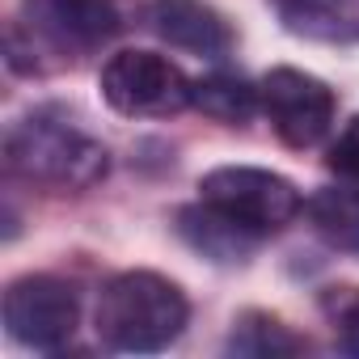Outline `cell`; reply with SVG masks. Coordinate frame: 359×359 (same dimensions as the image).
<instances>
[{
	"mask_svg": "<svg viewBox=\"0 0 359 359\" xmlns=\"http://www.w3.org/2000/svg\"><path fill=\"white\" fill-rule=\"evenodd\" d=\"M321 313L342 334V346L359 355V287H325L321 292Z\"/></svg>",
	"mask_w": 359,
	"mask_h": 359,
	"instance_id": "5bb4252c",
	"label": "cell"
},
{
	"mask_svg": "<svg viewBox=\"0 0 359 359\" xmlns=\"http://www.w3.org/2000/svg\"><path fill=\"white\" fill-rule=\"evenodd\" d=\"M177 233H182L199 254H208V258H216V262H241L254 245H258V237L254 233H245L241 224H233L229 216H220L216 208H182L177 212Z\"/></svg>",
	"mask_w": 359,
	"mask_h": 359,
	"instance_id": "30bf717a",
	"label": "cell"
},
{
	"mask_svg": "<svg viewBox=\"0 0 359 359\" xmlns=\"http://www.w3.org/2000/svg\"><path fill=\"white\" fill-rule=\"evenodd\" d=\"M148 18H152V30L169 47H182V51L208 55V60H220L233 51L229 22L212 5H203V0H156Z\"/></svg>",
	"mask_w": 359,
	"mask_h": 359,
	"instance_id": "ba28073f",
	"label": "cell"
},
{
	"mask_svg": "<svg viewBox=\"0 0 359 359\" xmlns=\"http://www.w3.org/2000/svg\"><path fill=\"white\" fill-rule=\"evenodd\" d=\"M309 224L317 229V237L330 250L342 254H359V191L351 187H321L309 203Z\"/></svg>",
	"mask_w": 359,
	"mask_h": 359,
	"instance_id": "8fae6325",
	"label": "cell"
},
{
	"mask_svg": "<svg viewBox=\"0 0 359 359\" xmlns=\"http://www.w3.org/2000/svg\"><path fill=\"white\" fill-rule=\"evenodd\" d=\"M191 321V304L173 279L156 275V271H123L114 275L102 296H97V338L114 351H131V355H148V351H165L169 342L182 338Z\"/></svg>",
	"mask_w": 359,
	"mask_h": 359,
	"instance_id": "7a4b0ae2",
	"label": "cell"
},
{
	"mask_svg": "<svg viewBox=\"0 0 359 359\" xmlns=\"http://www.w3.org/2000/svg\"><path fill=\"white\" fill-rule=\"evenodd\" d=\"M279 13L292 34L359 43V0H279Z\"/></svg>",
	"mask_w": 359,
	"mask_h": 359,
	"instance_id": "9c48e42d",
	"label": "cell"
},
{
	"mask_svg": "<svg viewBox=\"0 0 359 359\" xmlns=\"http://www.w3.org/2000/svg\"><path fill=\"white\" fill-rule=\"evenodd\" d=\"M81 300L55 275H22L5 292V330L30 351H55L76 334Z\"/></svg>",
	"mask_w": 359,
	"mask_h": 359,
	"instance_id": "8992f818",
	"label": "cell"
},
{
	"mask_svg": "<svg viewBox=\"0 0 359 359\" xmlns=\"http://www.w3.org/2000/svg\"><path fill=\"white\" fill-rule=\"evenodd\" d=\"M199 195L208 208H216L220 216H229L233 224H241L254 237L279 233L304 212L300 191L283 173L254 169V165H220V169L203 173Z\"/></svg>",
	"mask_w": 359,
	"mask_h": 359,
	"instance_id": "277c9868",
	"label": "cell"
},
{
	"mask_svg": "<svg viewBox=\"0 0 359 359\" xmlns=\"http://www.w3.org/2000/svg\"><path fill=\"white\" fill-rule=\"evenodd\" d=\"M229 351H237V355H258V359L271 355V359H275V355H300V351H309V342H304L300 334H292V325H283L279 317L250 309V313H241V317L233 321Z\"/></svg>",
	"mask_w": 359,
	"mask_h": 359,
	"instance_id": "4fadbf2b",
	"label": "cell"
},
{
	"mask_svg": "<svg viewBox=\"0 0 359 359\" xmlns=\"http://www.w3.org/2000/svg\"><path fill=\"white\" fill-rule=\"evenodd\" d=\"M330 169L334 173H342V177H351V182H359V114L342 127V135L334 140V148H330Z\"/></svg>",
	"mask_w": 359,
	"mask_h": 359,
	"instance_id": "9a60e30c",
	"label": "cell"
},
{
	"mask_svg": "<svg viewBox=\"0 0 359 359\" xmlns=\"http://www.w3.org/2000/svg\"><path fill=\"white\" fill-rule=\"evenodd\" d=\"M262 114L271 118L275 135L287 148H313L330 135L334 127V110L338 97L325 81H317L313 72L300 68H271L262 76Z\"/></svg>",
	"mask_w": 359,
	"mask_h": 359,
	"instance_id": "52a82bcc",
	"label": "cell"
},
{
	"mask_svg": "<svg viewBox=\"0 0 359 359\" xmlns=\"http://www.w3.org/2000/svg\"><path fill=\"white\" fill-rule=\"evenodd\" d=\"M5 165L47 195H81L106 177L110 152L68 114L39 110L5 135Z\"/></svg>",
	"mask_w": 359,
	"mask_h": 359,
	"instance_id": "6da1fadb",
	"label": "cell"
},
{
	"mask_svg": "<svg viewBox=\"0 0 359 359\" xmlns=\"http://www.w3.org/2000/svg\"><path fill=\"white\" fill-rule=\"evenodd\" d=\"M191 106L203 110L208 118L224 123V127H241L254 118V110L262 106L258 89H250L241 76H224V72H212V76H199L191 85Z\"/></svg>",
	"mask_w": 359,
	"mask_h": 359,
	"instance_id": "7c38bea8",
	"label": "cell"
},
{
	"mask_svg": "<svg viewBox=\"0 0 359 359\" xmlns=\"http://www.w3.org/2000/svg\"><path fill=\"white\" fill-rule=\"evenodd\" d=\"M22 26L30 30V51L9 43V64L18 72L34 51L55 55V64H76L102 51L123 22L114 0H22ZM34 72H39V55H34Z\"/></svg>",
	"mask_w": 359,
	"mask_h": 359,
	"instance_id": "3957f363",
	"label": "cell"
},
{
	"mask_svg": "<svg viewBox=\"0 0 359 359\" xmlns=\"http://www.w3.org/2000/svg\"><path fill=\"white\" fill-rule=\"evenodd\" d=\"M191 85L182 68L156 51H118L102 68V97L127 118H169L191 106Z\"/></svg>",
	"mask_w": 359,
	"mask_h": 359,
	"instance_id": "5b68a950",
	"label": "cell"
}]
</instances>
